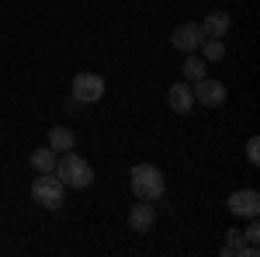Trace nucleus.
I'll use <instances>...</instances> for the list:
<instances>
[{"mask_svg": "<svg viewBox=\"0 0 260 257\" xmlns=\"http://www.w3.org/2000/svg\"><path fill=\"white\" fill-rule=\"evenodd\" d=\"M170 42H174V49H180V52H194L201 42H205V32H201V24H177L174 28V35H170Z\"/></svg>", "mask_w": 260, "mask_h": 257, "instance_id": "nucleus-7", "label": "nucleus"}, {"mask_svg": "<svg viewBox=\"0 0 260 257\" xmlns=\"http://www.w3.org/2000/svg\"><path fill=\"white\" fill-rule=\"evenodd\" d=\"M52 174H56L66 188H90V184H94V167L83 157H77L73 150L56 160V170H52Z\"/></svg>", "mask_w": 260, "mask_h": 257, "instance_id": "nucleus-2", "label": "nucleus"}, {"mask_svg": "<svg viewBox=\"0 0 260 257\" xmlns=\"http://www.w3.org/2000/svg\"><path fill=\"white\" fill-rule=\"evenodd\" d=\"M225 209L233 212V216L240 219H257L260 216V195L253 188H243V191H233L229 202H225Z\"/></svg>", "mask_w": 260, "mask_h": 257, "instance_id": "nucleus-6", "label": "nucleus"}, {"mask_svg": "<svg viewBox=\"0 0 260 257\" xmlns=\"http://www.w3.org/2000/svg\"><path fill=\"white\" fill-rule=\"evenodd\" d=\"M49 146H52L56 153H70V150L77 146V132H73L70 125H52V129H49Z\"/></svg>", "mask_w": 260, "mask_h": 257, "instance_id": "nucleus-12", "label": "nucleus"}, {"mask_svg": "<svg viewBox=\"0 0 260 257\" xmlns=\"http://www.w3.org/2000/svg\"><path fill=\"white\" fill-rule=\"evenodd\" d=\"M233 28V18L225 11H208V18L201 21V32L205 39H225V32Z\"/></svg>", "mask_w": 260, "mask_h": 257, "instance_id": "nucleus-11", "label": "nucleus"}, {"mask_svg": "<svg viewBox=\"0 0 260 257\" xmlns=\"http://www.w3.org/2000/svg\"><path fill=\"white\" fill-rule=\"evenodd\" d=\"M198 49L205 52V60H208V63H215V60H222V56H225V45H222V39H205Z\"/></svg>", "mask_w": 260, "mask_h": 257, "instance_id": "nucleus-15", "label": "nucleus"}, {"mask_svg": "<svg viewBox=\"0 0 260 257\" xmlns=\"http://www.w3.org/2000/svg\"><path fill=\"white\" fill-rule=\"evenodd\" d=\"M128 188H132V195L139 198V202H160L167 184H163L160 167H153V163H136V167L128 170Z\"/></svg>", "mask_w": 260, "mask_h": 257, "instance_id": "nucleus-1", "label": "nucleus"}, {"mask_svg": "<svg viewBox=\"0 0 260 257\" xmlns=\"http://www.w3.org/2000/svg\"><path fill=\"white\" fill-rule=\"evenodd\" d=\"M153 222H156V205L136 198V205L128 209V226H132L136 233H149V230H153Z\"/></svg>", "mask_w": 260, "mask_h": 257, "instance_id": "nucleus-8", "label": "nucleus"}, {"mask_svg": "<svg viewBox=\"0 0 260 257\" xmlns=\"http://www.w3.org/2000/svg\"><path fill=\"white\" fill-rule=\"evenodd\" d=\"M167 101H170V108H174L177 115H187V111L194 108V91H191V83H187V80H177V83L170 87Z\"/></svg>", "mask_w": 260, "mask_h": 257, "instance_id": "nucleus-10", "label": "nucleus"}, {"mask_svg": "<svg viewBox=\"0 0 260 257\" xmlns=\"http://www.w3.org/2000/svg\"><path fill=\"white\" fill-rule=\"evenodd\" d=\"M233 254H240V257H257V254H260V247H257V243H246L243 230H229V233H225L222 257H233Z\"/></svg>", "mask_w": 260, "mask_h": 257, "instance_id": "nucleus-9", "label": "nucleus"}, {"mask_svg": "<svg viewBox=\"0 0 260 257\" xmlns=\"http://www.w3.org/2000/svg\"><path fill=\"white\" fill-rule=\"evenodd\" d=\"M243 237H246V243H257V240H260V226H257V219H253V222H250V226L243 230Z\"/></svg>", "mask_w": 260, "mask_h": 257, "instance_id": "nucleus-17", "label": "nucleus"}, {"mask_svg": "<svg viewBox=\"0 0 260 257\" xmlns=\"http://www.w3.org/2000/svg\"><path fill=\"white\" fill-rule=\"evenodd\" d=\"M101 98H104V80H101V73H77L73 77V101L90 104V101H101Z\"/></svg>", "mask_w": 260, "mask_h": 257, "instance_id": "nucleus-5", "label": "nucleus"}, {"mask_svg": "<svg viewBox=\"0 0 260 257\" xmlns=\"http://www.w3.org/2000/svg\"><path fill=\"white\" fill-rule=\"evenodd\" d=\"M201 77H208V73H205V60L187 56V63H184V80H187V83H194V80H201Z\"/></svg>", "mask_w": 260, "mask_h": 257, "instance_id": "nucleus-14", "label": "nucleus"}, {"mask_svg": "<svg viewBox=\"0 0 260 257\" xmlns=\"http://www.w3.org/2000/svg\"><path fill=\"white\" fill-rule=\"evenodd\" d=\"M56 160H59V153L52 146H42V150L31 153V167H35V174H52L56 170Z\"/></svg>", "mask_w": 260, "mask_h": 257, "instance_id": "nucleus-13", "label": "nucleus"}, {"mask_svg": "<svg viewBox=\"0 0 260 257\" xmlns=\"http://www.w3.org/2000/svg\"><path fill=\"white\" fill-rule=\"evenodd\" d=\"M191 91H194V104H205V108H222L225 98H229L225 83H222V80H212V77L194 80V83H191Z\"/></svg>", "mask_w": 260, "mask_h": 257, "instance_id": "nucleus-4", "label": "nucleus"}, {"mask_svg": "<svg viewBox=\"0 0 260 257\" xmlns=\"http://www.w3.org/2000/svg\"><path fill=\"white\" fill-rule=\"evenodd\" d=\"M246 160H250V163H260V139L257 136L246 139Z\"/></svg>", "mask_w": 260, "mask_h": 257, "instance_id": "nucleus-16", "label": "nucleus"}, {"mask_svg": "<svg viewBox=\"0 0 260 257\" xmlns=\"http://www.w3.org/2000/svg\"><path fill=\"white\" fill-rule=\"evenodd\" d=\"M31 198L42 209H59L62 202H66V184L56 174H39V178L31 181Z\"/></svg>", "mask_w": 260, "mask_h": 257, "instance_id": "nucleus-3", "label": "nucleus"}]
</instances>
